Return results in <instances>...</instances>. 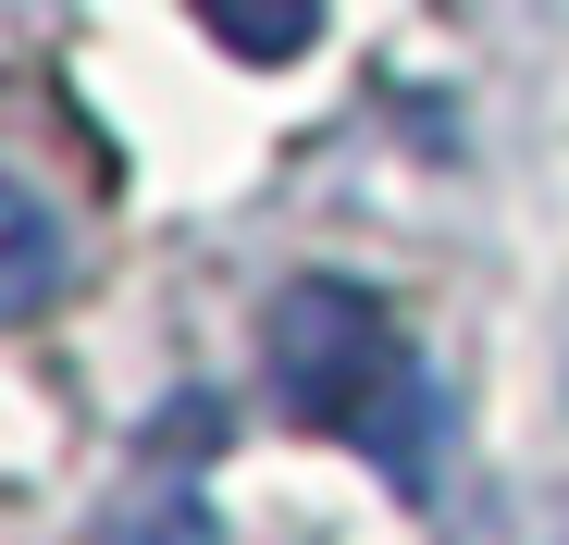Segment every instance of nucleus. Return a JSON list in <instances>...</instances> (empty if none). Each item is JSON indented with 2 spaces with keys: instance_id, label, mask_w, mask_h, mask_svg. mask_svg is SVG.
I'll return each instance as SVG.
<instances>
[{
  "instance_id": "39448f33",
  "label": "nucleus",
  "mask_w": 569,
  "mask_h": 545,
  "mask_svg": "<svg viewBox=\"0 0 569 545\" xmlns=\"http://www.w3.org/2000/svg\"><path fill=\"white\" fill-rule=\"evenodd\" d=\"M446 545H569V496H483Z\"/></svg>"
},
{
  "instance_id": "20e7f679",
  "label": "nucleus",
  "mask_w": 569,
  "mask_h": 545,
  "mask_svg": "<svg viewBox=\"0 0 569 545\" xmlns=\"http://www.w3.org/2000/svg\"><path fill=\"white\" fill-rule=\"evenodd\" d=\"M199 13H211V38H223L236 62H284V50H310L322 0H199Z\"/></svg>"
},
{
  "instance_id": "f03ea898",
  "label": "nucleus",
  "mask_w": 569,
  "mask_h": 545,
  "mask_svg": "<svg viewBox=\"0 0 569 545\" xmlns=\"http://www.w3.org/2000/svg\"><path fill=\"white\" fill-rule=\"evenodd\" d=\"M87 545H223V521H211V496H199V472L186 459H149L112 508H100V533Z\"/></svg>"
},
{
  "instance_id": "f257e3e1",
  "label": "nucleus",
  "mask_w": 569,
  "mask_h": 545,
  "mask_svg": "<svg viewBox=\"0 0 569 545\" xmlns=\"http://www.w3.org/2000/svg\"><path fill=\"white\" fill-rule=\"evenodd\" d=\"M260 373H272V409L284 422L359 446L385 496H409V508L446 496V385H433V359L409 347V323L371 298V286H347V272L272 286Z\"/></svg>"
},
{
  "instance_id": "7ed1b4c3",
  "label": "nucleus",
  "mask_w": 569,
  "mask_h": 545,
  "mask_svg": "<svg viewBox=\"0 0 569 545\" xmlns=\"http://www.w3.org/2000/svg\"><path fill=\"white\" fill-rule=\"evenodd\" d=\"M62 272H74V260H62V224L0 174V323H38V310L62 298Z\"/></svg>"
}]
</instances>
